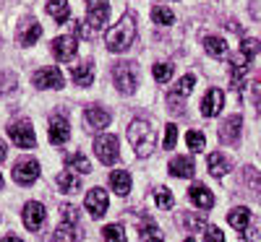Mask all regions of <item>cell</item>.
<instances>
[{
  "label": "cell",
  "mask_w": 261,
  "mask_h": 242,
  "mask_svg": "<svg viewBox=\"0 0 261 242\" xmlns=\"http://www.w3.org/2000/svg\"><path fill=\"white\" fill-rule=\"evenodd\" d=\"M128 141L130 146H134V154L139 159H146L151 157V151L157 148V133H154V128H151L146 120H134L128 125Z\"/></svg>",
  "instance_id": "6da1fadb"
},
{
  "label": "cell",
  "mask_w": 261,
  "mask_h": 242,
  "mask_svg": "<svg viewBox=\"0 0 261 242\" xmlns=\"http://www.w3.org/2000/svg\"><path fill=\"white\" fill-rule=\"evenodd\" d=\"M134 42H136V16L134 13H125L115 24V29L107 32L105 45H107V50H110V52H125L130 45H134Z\"/></svg>",
  "instance_id": "7a4b0ae2"
},
{
  "label": "cell",
  "mask_w": 261,
  "mask_h": 242,
  "mask_svg": "<svg viewBox=\"0 0 261 242\" xmlns=\"http://www.w3.org/2000/svg\"><path fill=\"white\" fill-rule=\"evenodd\" d=\"M113 81L120 94H134L139 86V68L136 63H118L113 68Z\"/></svg>",
  "instance_id": "3957f363"
},
{
  "label": "cell",
  "mask_w": 261,
  "mask_h": 242,
  "mask_svg": "<svg viewBox=\"0 0 261 242\" xmlns=\"http://www.w3.org/2000/svg\"><path fill=\"white\" fill-rule=\"evenodd\" d=\"M94 154H97V159L102 164H115L120 159V151H118V138L110 136V133H105L94 141Z\"/></svg>",
  "instance_id": "277c9868"
},
{
  "label": "cell",
  "mask_w": 261,
  "mask_h": 242,
  "mask_svg": "<svg viewBox=\"0 0 261 242\" xmlns=\"http://www.w3.org/2000/svg\"><path fill=\"white\" fill-rule=\"evenodd\" d=\"M8 136H11V141H13L18 148H34V143H37L34 128H32L29 120H18V123H13V125L8 128Z\"/></svg>",
  "instance_id": "5b68a950"
},
{
  "label": "cell",
  "mask_w": 261,
  "mask_h": 242,
  "mask_svg": "<svg viewBox=\"0 0 261 242\" xmlns=\"http://www.w3.org/2000/svg\"><path fill=\"white\" fill-rule=\"evenodd\" d=\"M107 16H110V3L107 0H94L89 11H86V26L92 29V34H97L107 24Z\"/></svg>",
  "instance_id": "8992f818"
},
{
  "label": "cell",
  "mask_w": 261,
  "mask_h": 242,
  "mask_svg": "<svg viewBox=\"0 0 261 242\" xmlns=\"http://www.w3.org/2000/svg\"><path fill=\"white\" fill-rule=\"evenodd\" d=\"M39 177V162L37 159H18L13 164V180L18 185H32Z\"/></svg>",
  "instance_id": "52a82bcc"
},
{
  "label": "cell",
  "mask_w": 261,
  "mask_h": 242,
  "mask_svg": "<svg viewBox=\"0 0 261 242\" xmlns=\"http://www.w3.org/2000/svg\"><path fill=\"white\" fill-rule=\"evenodd\" d=\"M39 37H42V26H39L37 18H24L16 29V42L21 47H32Z\"/></svg>",
  "instance_id": "ba28073f"
},
{
  "label": "cell",
  "mask_w": 261,
  "mask_h": 242,
  "mask_svg": "<svg viewBox=\"0 0 261 242\" xmlns=\"http://www.w3.org/2000/svg\"><path fill=\"white\" fill-rule=\"evenodd\" d=\"M241 128H243V117L241 115H232V117H227L222 123L220 130H217V138H220V143L230 146V143H235L238 138H241Z\"/></svg>",
  "instance_id": "9c48e42d"
},
{
  "label": "cell",
  "mask_w": 261,
  "mask_h": 242,
  "mask_svg": "<svg viewBox=\"0 0 261 242\" xmlns=\"http://www.w3.org/2000/svg\"><path fill=\"white\" fill-rule=\"evenodd\" d=\"M76 50H79V42H76L73 34H71V37H55V39H53V55H55L60 63L73 60Z\"/></svg>",
  "instance_id": "30bf717a"
},
{
  "label": "cell",
  "mask_w": 261,
  "mask_h": 242,
  "mask_svg": "<svg viewBox=\"0 0 261 242\" xmlns=\"http://www.w3.org/2000/svg\"><path fill=\"white\" fill-rule=\"evenodd\" d=\"M86 211H89L94 219H102L107 214V193L102 188H92L89 193H86Z\"/></svg>",
  "instance_id": "8fae6325"
},
{
  "label": "cell",
  "mask_w": 261,
  "mask_h": 242,
  "mask_svg": "<svg viewBox=\"0 0 261 242\" xmlns=\"http://www.w3.org/2000/svg\"><path fill=\"white\" fill-rule=\"evenodd\" d=\"M37 89H63V76L58 68H42L32 76Z\"/></svg>",
  "instance_id": "7c38bea8"
},
{
  "label": "cell",
  "mask_w": 261,
  "mask_h": 242,
  "mask_svg": "<svg viewBox=\"0 0 261 242\" xmlns=\"http://www.w3.org/2000/svg\"><path fill=\"white\" fill-rule=\"evenodd\" d=\"M222 104H225V94L222 89H209L201 99V115L204 117H217L222 112Z\"/></svg>",
  "instance_id": "4fadbf2b"
},
{
  "label": "cell",
  "mask_w": 261,
  "mask_h": 242,
  "mask_svg": "<svg viewBox=\"0 0 261 242\" xmlns=\"http://www.w3.org/2000/svg\"><path fill=\"white\" fill-rule=\"evenodd\" d=\"M42 224H45V206L37 203V201H29L24 206V227L29 232H37Z\"/></svg>",
  "instance_id": "5bb4252c"
},
{
  "label": "cell",
  "mask_w": 261,
  "mask_h": 242,
  "mask_svg": "<svg viewBox=\"0 0 261 242\" xmlns=\"http://www.w3.org/2000/svg\"><path fill=\"white\" fill-rule=\"evenodd\" d=\"M188 198H191V203H193V206H199L201 211H209V208L214 206V195H212V190H209L206 185H201V183H196V185L188 188Z\"/></svg>",
  "instance_id": "9a60e30c"
},
{
  "label": "cell",
  "mask_w": 261,
  "mask_h": 242,
  "mask_svg": "<svg viewBox=\"0 0 261 242\" xmlns=\"http://www.w3.org/2000/svg\"><path fill=\"white\" fill-rule=\"evenodd\" d=\"M84 120H86V125H89L92 130H102V128H107V125H110L113 115L107 112V109H102V107H86Z\"/></svg>",
  "instance_id": "2e32d148"
},
{
  "label": "cell",
  "mask_w": 261,
  "mask_h": 242,
  "mask_svg": "<svg viewBox=\"0 0 261 242\" xmlns=\"http://www.w3.org/2000/svg\"><path fill=\"white\" fill-rule=\"evenodd\" d=\"M71 138V125H68V120L65 117H60V115H55L53 120H50V141L53 143H65Z\"/></svg>",
  "instance_id": "e0dca14e"
},
{
  "label": "cell",
  "mask_w": 261,
  "mask_h": 242,
  "mask_svg": "<svg viewBox=\"0 0 261 242\" xmlns=\"http://www.w3.org/2000/svg\"><path fill=\"white\" fill-rule=\"evenodd\" d=\"M193 159L191 157H172L170 159V174L172 177H193Z\"/></svg>",
  "instance_id": "ac0fdd59"
},
{
  "label": "cell",
  "mask_w": 261,
  "mask_h": 242,
  "mask_svg": "<svg viewBox=\"0 0 261 242\" xmlns=\"http://www.w3.org/2000/svg\"><path fill=\"white\" fill-rule=\"evenodd\" d=\"M71 78L76 86H92L94 81V65L84 63V65H71Z\"/></svg>",
  "instance_id": "d6986e66"
},
{
  "label": "cell",
  "mask_w": 261,
  "mask_h": 242,
  "mask_svg": "<svg viewBox=\"0 0 261 242\" xmlns=\"http://www.w3.org/2000/svg\"><path fill=\"white\" fill-rule=\"evenodd\" d=\"M227 222H230V227H235L238 232H246V229H248V222H251V211H248L246 206H238V208H232V211L227 214Z\"/></svg>",
  "instance_id": "ffe728a7"
},
{
  "label": "cell",
  "mask_w": 261,
  "mask_h": 242,
  "mask_svg": "<svg viewBox=\"0 0 261 242\" xmlns=\"http://www.w3.org/2000/svg\"><path fill=\"white\" fill-rule=\"evenodd\" d=\"M204 50H206V55L222 60V57H227V42L222 37H204Z\"/></svg>",
  "instance_id": "44dd1931"
},
{
  "label": "cell",
  "mask_w": 261,
  "mask_h": 242,
  "mask_svg": "<svg viewBox=\"0 0 261 242\" xmlns=\"http://www.w3.org/2000/svg\"><path fill=\"white\" fill-rule=\"evenodd\" d=\"M55 185H58L60 193H79L81 190V180L76 177L73 172H60L55 177Z\"/></svg>",
  "instance_id": "7402d4cb"
},
{
  "label": "cell",
  "mask_w": 261,
  "mask_h": 242,
  "mask_svg": "<svg viewBox=\"0 0 261 242\" xmlns=\"http://www.w3.org/2000/svg\"><path fill=\"white\" fill-rule=\"evenodd\" d=\"M209 172L214 174V177H225V174L230 172V159L225 157V154H209Z\"/></svg>",
  "instance_id": "603a6c76"
},
{
  "label": "cell",
  "mask_w": 261,
  "mask_h": 242,
  "mask_svg": "<svg viewBox=\"0 0 261 242\" xmlns=\"http://www.w3.org/2000/svg\"><path fill=\"white\" fill-rule=\"evenodd\" d=\"M110 185H113V190H115L118 195H128V193H130V174H128L125 169H115V172L110 174Z\"/></svg>",
  "instance_id": "cb8c5ba5"
},
{
  "label": "cell",
  "mask_w": 261,
  "mask_h": 242,
  "mask_svg": "<svg viewBox=\"0 0 261 242\" xmlns=\"http://www.w3.org/2000/svg\"><path fill=\"white\" fill-rule=\"evenodd\" d=\"M47 13L58 21V24H65L68 16H71V8H68L65 0H50V3H47Z\"/></svg>",
  "instance_id": "d4e9b609"
},
{
  "label": "cell",
  "mask_w": 261,
  "mask_h": 242,
  "mask_svg": "<svg viewBox=\"0 0 261 242\" xmlns=\"http://www.w3.org/2000/svg\"><path fill=\"white\" fill-rule=\"evenodd\" d=\"M81 239L79 229H76V222H63L55 232V242H76Z\"/></svg>",
  "instance_id": "484cf974"
},
{
  "label": "cell",
  "mask_w": 261,
  "mask_h": 242,
  "mask_svg": "<svg viewBox=\"0 0 261 242\" xmlns=\"http://www.w3.org/2000/svg\"><path fill=\"white\" fill-rule=\"evenodd\" d=\"M65 167L76 169L81 174H89L92 172V164H89V159H86L84 154H68V157H65Z\"/></svg>",
  "instance_id": "4316f807"
},
{
  "label": "cell",
  "mask_w": 261,
  "mask_h": 242,
  "mask_svg": "<svg viewBox=\"0 0 261 242\" xmlns=\"http://www.w3.org/2000/svg\"><path fill=\"white\" fill-rule=\"evenodd\" d=\"M172 73H175V65L172 63H154V68H151V76H154L160 83H167L172 78Z\"/></svg>",
  "instance_id": "83f0119b"
},
{
  "label": "cell",
  "mask_w": 261,
  "mask_h": 242,
  "mask_svg": "<svg viewBox=\"0 0 261 242\" xmlns=\"http://www.w3.org/2000/svg\"><path fill=\"white\" fill-rule=\"evenodd\" d=\"M151 21H154V24H162V26H170V24H175V13H172L170 8L157 6V8H151Z\"/></svg>",
  "instance_id": "f1b7e54d"
},
{
  "label": "cell",
  "mask_w": 261,
  "mask_h": 242,
  "mask_svg": "<svg viewBox=\"0 0 261 242\" xmlns=\"http://www.w3.org/2000/svg\"><path fill=\"white\" fill-rule=\"evenodd\" d=\"M258 50H261V42H258V39H253V37H246V39L241 42V55H243L248 63L258 55Z\"/></svg>",
  "instance_id": "f546056e"
},
{
  "label": "cell",
  "mask_w": 261,
  "mask_h": 242,
  "mask_svg": "<svg viewBox=\"0 0 261 242\" xmlns=\"http://www.w3.org/2000/svg\"><path fill=\"white\" fill-rule=\"evenodd\" d=\"M243 183L248 185L251 193H256V195L261 193V174H258L253 167H246V169H243Z\"/></svg>",
  "instance_id": "4dcf8cb0"
},
{
  "label": "cell",
  "mask_w": 261,
  "mask_h": 242,
  "mask_svg": "<svg viewBox=\"0 0 261 242\" xmlns=\"http://www.w3.org/2000/svg\"><path fill=\"white\" fill-rule=\"evenodd\" d=\"M154 201H157V208H162V211H170L172 206H175V198H172V193L167 188L154 190Z\"/></svg>",
  "instance_id": "1f68e13d"
},
{
  "label": "cell",
  "mask_w": 261,
  "mask_h": 242,
  "mask_svg": "<svg viewBox=\"0 0 261 242\" xmlns=\"http://www.w3.org/2000/svg\"><path fill=\"white\" fill-rule=\"evenodd\" d=\"M102 237H105V242H125V232L120 224H107L102 229Z\"/></svg>",
  "instance_id": "d6a6232c"
},
{
  "label": "cell",
  "mask_w": 261,
  "mask_h": 242,
  "mask_svg": "<svg viewBox=\"0 0 261 242\" xmlns=\"http://www.w3.org/2000/svg\"><path fill=\"white\" fill-rule=\"evenodd\" d=\"M186 141H188V148L193 154L204 151V146H206V138H204V133H199V130H191V133L186 136Z\"/></svg>",
  "instance_id": "836d02e7"
},
{
  "label": "cell",
  "mask_w": 261,
  "mask_h": 242,
  "mask_svg": "<svg viewBox=\"0 0 261 242\" xmlns=\"http://www.w3.org/2000/svg\"><path fill=\"white\" fill-rule=\"evenodd\" d=\"M193 86H196V78L188 73V76H183V78L178 81V89H175V92H170V94H175V97L183 99V97H188V94L193 92Z\"/></svg>",
  "instance_id": "e575fe53"
},
{
  "label": "cell",
  "mask_w": 261,
  "mask_h": 242,
  "mask_svg": "<svg viewBox=\"0 0 261 242\" xmlns=\"http://www.w3.org/2000/svg\"><path fill=\"white\" fill-rule=\"evenodd\" d=\"M183 224H186L188 232H199V229L206 227V224H204V219H201V216H196V214H186V216H183Z\"/></svg>",
  "instance_id": "d590c367"
},
{
  "label": "cell",
  "mask_w": 261,
  "mask_h": 242,
  "mask_svg": "<svg viewBox=\"0 0 261 242\" xmlns=\"http://www.w3.org/2000/svg\"><path fill=\"white\" fill-rule=\"evenodd\" d=\"M175 141H178V125L167 123L165 125V148H175Z\"/></svg>",
  "instance_id": "8d00e7d4"
},
{
  "label": "cell",
  "mask_w": 261,
  "mask_h": 242,
  "mask_svg": "<svg viewBox=\"0 0 261 242\" xmlns=\"http://www.w3.org/2000/svg\"><path fill=\"white\" fill-rule=\"evenodd\" d=\"M204 242H225V234L220 227H206L204 232Z\"/></svg>",
  "instance_id": "74e56055"
},
{
  "label": "cell",
  "mask_w": 261,
  "mask_h": 242,
  "mask_svg": "<svg viewBox=\"0 0 261 242\" xmlns=\"http://www.w3.org/2000/svg\"><path fill=\"white\" fill-rule=\"evenodd\" d=\"M167 104H170V112H178V115H183V112H186L183 99H180V97H175V94H167Z\"/></svg>",
  "instance_id": "f35d334b"
},
{
  "label": "cell",
  "mask_w": 261,
  "mask_h": 242,
  "mask_svg": "<svg viewBox=\"0 0 261 242\" xmlns=\"http://www.w3.org/2000/svg\"><path fill=\"white\" fill-rule=\"evenodd\" d=\"M60 211H63V216H65V222H79V208H76V206H68V203H65Z\"/></svg>",
  "instance_id": "ab89813d"
},
{
  "label": "cell",
  "mask_w": 261,
  "mask_h": 242,
  "mask_svg": "<svg viewBox=\"0 0 261 242\" xmlns=\"http://www.w3.org/2000/svg\"><path fill=\"white\" fill-rule=\"evenodd\" d=\"M154 232H160V229H157L154 224H149V222H144V224H141V234H144L146 239H149L151 234H154Z\"/></svg>",
  "instance_id": "60d3db41"
},
{
  "label": "cell",
  "mask_w": 261,
  "mask_h": 242,
  "mask_svg": "<svg viewBox=\"0 0 261 242\" xmlns=\"http://www.w3.org/2000/svg\"><path fill=\"white\" fill-rule=\"evenodd\" d=\"M6 157H8V148H6V143H3V141H0V162H3Z\"/></svg>",
  "instance_id": "b9f144b4"
},
{
  "label": "cell",
  "mask_w": 261,
  "mask_h": 242,
  "mask_svg": "<svg viewBox=\"0 0 261 242\" xmlns=\"http://www.w3.org/2000/svg\"><path fill=\"white\" fill-rule=\"evenodd\" d=\"M0 242H21V239H18V237H11V234H8V237H3Z\"/></svg>",
  "instance_id": "7bdbcfd3"
},
{
  "label": "cell",
  "mask_w": 261,
  "mask_h": 242,
  "mask_svg": "<svg viewBox=\"0 0 261 242\" xmlns=\"http://www.w3.org/2000/svg\"><path fill=\"white\" fill-rule=\"evenodd\" d=\"M256 104H258V112H261V92H256Z\"/></svg>",
  "instance_id": "ee69618b"
},
{
  "label": "cell",
  "mask_w": 261,
  "mask_h": 242,
  "mask_svg": "<svg viewBox=\"0 0 261 242\" xmlns=\"http://www.w3.org/2000/svg\"><path fill=\"white\" fill-rule=\"evenodd\" d=\"M146 242H162V239H157V237H149Z\"/></svg>",
  "instance_id": "f6af8a7d"
},
{
  "label": "cell",
  "mask_w": 261,
  "mask_h": 242,
  "mask_svg": "<svg viewBox=\"0 0 261 242\" xmlns=\"http://www.w3.org/2000/svg\"><path fill=\"white\" fill-rule=\"evenodd\" d=\"M186 242H196V239H191V237H188V239H186Z\"/></svg>",
  "instance_id": "bcb514c9"
},
{
  "label": "cell",
  "mask_w": 261,
  "mask_h": 242,
  "mask_svg": "<svg viewBox=\"0 0 261 242\" xmlns=\"http://www.w3.org/2000/svg\"><path fill=\"white\" fill-rule=\"evenodd\" d=\"M0 188H3V177H0Z\"/></svg>",
  "instance_id": "7dc6e473"
},
{
  "label": "cell",
  "mask_w": 261,
  "mask_h": 242,
  "mask_svg": "<svg viewBox=\"0 0 261 242\" xmlns=\"http://www.w3.org/2000/svg\"><path fill=\"white\" fill-rule=\"evenodd\" d=\"M92 3H94V0H92Z\"/></svg>",
  "instance_id": "c3c4849f"
}]
</instances>
